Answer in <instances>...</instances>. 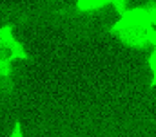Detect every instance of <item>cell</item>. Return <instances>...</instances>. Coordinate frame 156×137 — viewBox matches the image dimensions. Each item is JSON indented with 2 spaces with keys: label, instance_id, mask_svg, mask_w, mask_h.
I'll return each mask as SVG.
<instances>
[{
  "label": "cell",
  "instance_id": "6da1fadb",
  "mask_svg": "<svg viewBox=\"0 0 156 137\" xmlns=\"http://www.w3.org/2000/svg\"><path fill=\"white\" fill-rule=\"evenodd\" d=\"M151 27H131V29H123L120 33H115L118 40L131 47V49H145L147 45V34H149Z\"/></svg>",
  "mask_w": 156,
  "mask_h": 137
},
{
  "label": "cell",
  "instance_id": "7a4b0ae2",
  "mask_svg": "<svg viewBox=\"0 0 156 137\" xmlns=\"http://www.w3.org/2000/svg\"><path fill=\"white\" fill-rule=\"evenodd\" d=\"M13 58H11V54H9V51L0 43V76L2 78H11V74H13Z\"/></svg>",
  "mask_w": 156,
  "mask_h": 137
},
{
  "label": "cell",
  "instance_id": "3957f363",
  "mask_svg": "<svg viewBox=\"0 0 156 137\" xmlns=\"http://www.w3.org/2000/svg\"><path fill=\"white\" fill-rule=\"evenodd\" d=\"M107 4H111V0H78L76 7L80 11H94V9H102Z\"/></svg>",
  "mask_w": 156,
  "mask_h": 137
},
{
  "label": "cell",
  "instance_id": "277c9868",
  "mask_svg": "<svg viewBox=\"0 0 156 137\" xmlns=\"http://www.w3.org/2000/svg\"><path fill=\"white\" fill-rule=\"evenodd\" d=\"M15 40H16V38H15L13 29H11L9 25H2V27H0V43H2L4 47H9Z\"/></svg>",
  "mask_w": 156,
  "mask_h": 137
},
{
  "label": "cell",
  "instance_id": "5b68a950",
  "mask_svg": "<svg viewBox=\"0 0 156 137\" xmlns=\"http://www.w3.org/2000/svg\"><path fill=\"white\" fill-rule=\"evenodd\" d=\"M149 68H151V85L156 87V49H153V52L149 54Z\"/></svg>",
  "mask_w": 156,
  "mask_h": 137
},
{
  "label": "cell",
  "instance_id": "8992f818",
  "mask_svg": "<svg viewBox=\"0 0 156 137\" xmlns=\"http://www.w3.org/2000/svg\"><path fill=\"white\" fill-rule=\"evenodd\" d=\"M127 2L129 0H111V4L115 5V9H116L120 15H123L127 11Z\"/></svg>",
  "mask_w": 156,
  "mask_h": 137
},
{
  "label": "cell",
  "instance_id": "52a82bcc",
  "mask_svg": "<svg viewBox=\"0 0 156 137\" xmlns=\"http://www.w3.org/2000/svg\"><path fill=\"white\" fill-rule=\"evenodd\" d=\"M11 137H24V135H22V128H20V125H18V123L15 125V128H13V134H11Z\"/></svg>",
  "mask_w": 156,
  "mask_h": 137
},
{
  "label": "cell",
  "instance_id": "ba28073f",
  "mask_svg": "<svg viewBox=\"0 0 156 137\" xmlns=\"http://www.w3.org/2000/svg\"><path fill=\"white\" fill-rule=\"evenodd\" d=\"M7 79H9V78H7ZM7 79H5V78H2V76H0V89H2V87H5V85H7ZM5 89H7V87H5Z\"/></svg>",
  "mask_w": 156,
  "mask_h": 137
}]
</instances>
